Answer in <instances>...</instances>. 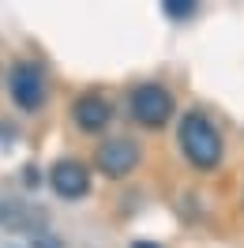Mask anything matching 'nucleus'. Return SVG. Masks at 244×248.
Segmentation results:
<instances>
[{
	"label": "nucleus",
	"mask_w": 244,
	"mask_h": 248,
	"mask_svg": "<svg viewBox=\"0 0 244 248\" xmlns=\"http://www.w3.org/2000/svg\"><path fill=\"white\" fill-rule=\"evenodd\" d=\"M177 143H181L184 158H188L196 170L211 173V170L222 166L226 143H222V132L214 128V121L207 117V113H199V109L184 113L181 124H177Z\"/></svg>",
	"instance_id": "nucleus-1"
},
{
	"label": "nucleus",
	"mask_w": 244,
	"mask_h": 248,
	"mask_svg": "<svg viewBox=\"0 0 244 248\" xmlns=\"http://www.w3.org/2000/svg\"><path fill=\"white\" fill-rule=\"evenodd\" d=\"M173 109H177L173 106V94L162 83H139L136 91H132V98H128V113L143 128H166Z\"/></svg>",
	"instance_id": "nucleus-2"
},
{
	"label": "nucleus",
	"mask_w": 244,
	"mask_h": 248,
	"mask_svg": "<svg viewBox=\"0 0 244 248\" xmlns=\"http://www.w3.org/2000/svg\"><path fill=\"white\" fill-rule=\"evenodd\" d=\"M8 91H12V102H15L23 113H38L49 98V83L46 72L30 61H19L12 72H8Z\"/></svg>",
	"instance_id": "nucleus-3"
},
{
	"label": "nucleus",
	"mask_w": 244,
	"mask_h": 248,
	"mask_svg": "<svg viewBox=\"0 0 244 248\" xmlns=\"http://www.w3.org/2000/svg\"><path fill=\"white\" fill-rule=\"evenodd\" d=\"M94 166L106 173V177H113V181H124V177L139 166V143L124 140V136L106 140L98 151H94Z\"/></svg>",
	"instance_id": "nucleus-4"
},
{
	"label": "nucleus",
	"mask_w": 244,
	"mask_h": 248,
	"mask_svg": "<svg viewBox=\"0 0 244 248\" xmlns=\"http://www.w3.org/2000/svg\"><path fill=\"white\" fill-rule=\"evenodd\" d=\"M49 185L61 200H83L91 192V173L76 158H61V162L49 166Z\"/></svg>",
	"instance_id": "nucleus-5"
},
{
	"label": "nucleus",
	"mask_w": 244,
	"mask_h": 248,
	"mask_svg": "<svg viewBox=\"0 0 244 248\" xmlns=\"http://www.w3.org/2000/svg\"><path fill=\"white\" fill-rule=\"evenodd\" d=\"M72 121H76L79 132H87V136H94V132H106L109 121H113V106H109L106 94H83L76 106H72Z\"/></svg>",
	"instance_id": "nucleus-6"
},
{
	"label": "nucleus",
	"mask_w": 244,
	"mask_h": 248,
	"mask_svg": "<svg viewBox=\"0 0 244 248\" xmlns=\"http://www.w3.org/2000/svg\"><path fill=\"white\" fill-rule=\"evenodd\" d=\"M196 12V4L192 0H166V16L169 19H188Z\"/></svg>",
	"instance_id": "nucleus-7"
},
{
	"label": "nucleus",
	"mask_w": 244,
	"mask_h": 248,
	"mask_svg": "<svg viewBox=\"0 0 244 248\" xmlns=\"http://www.w3.org/2000/svg\"><path fill=\"white\" fill-rule=\"evenodd\" d=\"M132 248H158V245H151V241H136Z\"/></svg>",
	"instance_id": "nucleus-8"
}]
</instances>
